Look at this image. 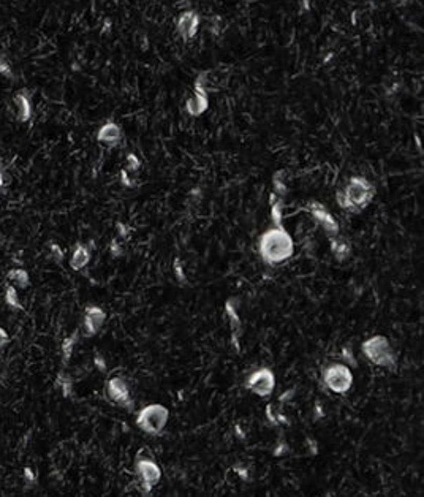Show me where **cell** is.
Instances as JSON below:
<instances>
[{"instance_id": "31", "label": "cell", "mask_w": 424, "mask_h": 497, "mask_svg": "<svg viewBox=\"0 0 424 497\" xmlns=\"http://www.w3.org/2000/svg\"><path fill=\"white\" fill-rule=\"evenodd\" d=\"M141 167V161L138 160V157L135 154H128L127 155V168L130 171H136Z\"/></svg>"}, {"instance_id": "33", "label": "cell", "mask_w": 424, "mask_h": 497, "mask_svg": "<svg viewBox=\"0 0 424 497\" xmlns=\"http://www.w3.org/2000/svg\"><path fill=\"white\" fill-rule=\"evenodd\" d=\"M110 254H111L113 258H117V257H121V255H122V245L117 242V239H113V241H111Z\"/></svg>"}, {"instance_id": "28", "label": "cell", "mask_w": 424, "mask_h": 497, "mask_svg": "<svg viewBox=\"0 0 424 497\" xmlns=\"http://www.w3.org/2000/svg\"><path fill=\"white\" fill-rule=\"evenodd\" d=\"M0 74H4V76L8 78V79H13L15 78V74L12 71V67H10V63L4 57H0Z\"/></svg>"}, {"instance_id": "13", "label": "cell", "mask_w": 424, "mask_h": 497, "mask_svg": "<svg viewBox=\"0 0 424 497\" xmlns=\"http://www.w3.org/2000/svg\"><path fill=\"white\" fill-rule=\"evenodd\" d=\"M92 251H94V242L89 244H82L78 242L73 247V252L70 257V266L74 271H81L86 266L89 265L91 258H92Z\"/></svg>"}, {"instance_id": "39", "label": "cell", "mask_w": 424, "mask_h": 497, "mask_svg": "<svg viewBox=\"0 0 424 497\" xmlns=\"http://www.w3.org/2000/svg\"><path fill=\"white\" fill-rule=\"evenodd\" d=\"M324 417V413H323V407L320 405V404H315V420H320V418H323Z\"/></svg>"}, {"instance_id": "17", "label": "cell", "mask_w": 424, "mask_h": 497, "mask_svg": "<svg viewBox=\"0 0 424 497\" xmlns=\"http://www.w3.org/2000/svg\"><path fill=\"white\" fill-rule=\"evenodd\" d=\"M329 244H331V252H332V255H334L335 260L345 262L347 258L350 257V254H352L350 244L347 242L341 234L329 237Z\"/></svg>"}, {"instance_id": "7", "label": "cell", "mask_w": 424, "mask_h": 497, "mask_svg": "<svg viewBox=\"0 0 424 497\" xmlns=\"http://www.w3.org/2000/svg\"><path fill=\"white\" fill-rule=\"evenodd\" d=\"M244 386L250 393H253L260 397H268L273 394L274 388H276V377L274 372L269 369V367H260V369L253 371L250 374Z\"/></svg>"}, {"instance_id": "41", "label": "cell", "mask_w": 424, "mask_h": 497, "mask_svg": "<svg viewBox=\"0 0 424 497\" xmlns=\"http://www.w3.org/2000/svg\"><path fill=\"white\" fill-rule=\"evenodd\" d=\"M307 445H310V450H312V455H317V451H318V447H317V442H315L313 439H307Z\"/></svg>"}, {"instance_id": "21", "label": "cell", "mask_w": 424, "mask_h": 497, "mask_svg": "<svg viewBox=\"0 0 424 497\" xmlns=\"http://www.w3.org/2000/svg\"><path fill=\"white\" fill-rule=\"evenodd\" d=\"M266 418L273 426H287V425H290V420L285 417V413H282L280 410H277L273 404L266 405Z\"/></svg>"}, {"instance_id": "15", "label": "cell", "mask_w": 424, "mask_h": 497, "mask_svg": "<svg viewBox=\"0 0 424 497\" xmlns=\"http://www.w3.org/2000/svg\"><path fill=\"white\" fill-rule=\"evenodd\" d=\"M15 105H16V117L19 122H29L32 119V100L30 94L23 89L15 95Z\"/></svg>"}, {"instance_id": "26", "label": "cell", "mask_w": 424, "mask_h": 497, "mask_svg": "<svg viewBox=\"0 0 424 497\" xmlns=\"http://www.w3.org/2000/svg\"><path fill=\"white\" fill-rule=\"evenodd\" d=\"M10 181H12V178H10V175L7 173L5 165L0 161V193L7 192V187L10 186Z\"/></svg>"}, {"instance_id": "40", "label": "cell", "mask_w": 424, "mask_h": 497, "mask_svg": "<svg viewBox=\"0 0 424 497\" xmlns=\"http://www.w3.org/2000/svg\"><path fill=\"white\" fill-rule=\"evenodd\" d=\"M121 181H122V184H124L125 187H130V186H132V184H133L132 181H130V178L127 176V171H122V173H121Z\"/></svg>"}, {"instance_id": "5", "label": "cell", "mask_w": 424, "mask_h": 497, "mask_svg": "<svg viewBox=\"0 0 424 497\" xmlns=\"http://www.w3.org/2000/svg\"><path fill=\"white\" fill-rule=\"evenodd\" d=\"M323 385L328 388L329 391L335 394H345L353 385V374L350 367L342 363H334L324 367L321 374Z\"/></svg>"}, {"instance_id": "8", "label": "cell", "mask_w": 424, "mask_h": 497, "mask_svg": "<svg viewBox=\"0 0 424 497\" xmlns=\"http://www.w3.org/2000/svg\"><path fill=\"white\" fill-rule=\"evenodd\" d=\"M105 393L106 397L110 401L119 407L132 410L133 408V401H132V394H130V385L128 382L121 375H114L111 379H108L105 385Z\"/></svg>"}, {"instance_id": "12", "label": "cell", "mask_w": 424, "mask_h": 497, "mask_svg": "<svg viewBox=\"0 0 424 497\" xmlns=\"http://www.w3.org/2000/svg\"><path fill=\"white\" fill-rule=\"evenodd\" d=\"M106 314L100 306H88L82 314V333L86 338H92L105 325Z\"/></svg>"}, {"instance_id": "30", "label": "cell", "mask_w": 424, "mask_h": 497, "mask_svg": "<svg viewBox=\"0 0 424 497\" xmlns=\"http://www.w3.org/2000/svg\"><path fill=\"white\" fill-rule=\"evenodd\" d=\"M342 358L345 360L347 364H350V366H356V364H358V363H356V358H355L353 350L349 349V347H344V349H342Z\"/></svg>"}, {"instance_id": "29", "label": "cell", "mask_w": 424, "mask_h": 497, "mask_svg": "<svg viewBox=\"0 0 424 497\" xmlns=\"http://www.w3.org/2000/svg\"><path fill=\"white\" fill-rule=\"evenodd\" d=\"M175 273H176V277H178V280H179L182 285L187 284V277H186V273H184V268H182L181 260H175Z\"/></svg>"}, {"instance_id": "27", "label": "cell", "mask_w": 424, "mask_h": 497, "mask_svg": "<svg viewBox=\"0 0 424 497\" xmlns=\"http://www.w3.org/2000/svg\"><path fill=\"white\" fill-rule=\"evenodd\" d=\"M23 475H24V481H26V484L29 486V488L30 486L37 484V475H35V472L32 467H24Z\"/></svg>"}, {"instance_id": "11", "label": "cell", "mask_w": 424, "mask_h": 497, "mask_svg": "<svg viewBox=\"0 0 424 497\" xmlns=\"http://www.w3.org/2000/svg\"><path fill=\"white\" fill-rule=\"evenodd\" d=\"M200 16L195 10H186L178 16L176 21V29L178 34L184 41H190L197 37L198 30H200Z\"/></svg>"}, {"instance_id": "35", "label": "cell", "mask_w": 424, "mask_h": 497, "mask_svg": "<svg viewBox=\"0 0 424 497\" xmlns=\"http://www.w3.org/2000/svg\"><path fill=\"white\" fill-rule=\"evenodd\" d=\"M116 228H117V233H119V236H122L124 239H128V236H130V228H128V226H127L125 223H122V222H117Z\"/></svg>"}, {"instance_id": "1", "label": "cell", "mask_w": 424, "mask_h": 497, "mask_svg": "<svg viewBox=\"0 0 424 497\" xmlns=\"http://www.w3.org/2000/svg\"><path fill=\"white\" fill-rule=\"evenodd\" d=\"M257 248L263 262L274 266L287 262L295 254V242H293V237L284 226L274 225L273 228L266 230L260 236Z\"/></svg>"}, {"instance_id": "14", "label": "cell", "mask_w": 424, "mask_h": 497, "mask_svg": "<svg viewBox=\"0 0 424 497\" xmlns=\"http://www.w3.org/2000/svg\"><path fill=\"white\" fill-rule=\"evenodd\" d=\"M97 139L99 143L108 146V147H116L122 139V130L116 122H106L105 125H102V128L97 133Z\"/></svg>"}, {"instance_id": "10", "label": "cell", "mask_w": 424, "mask_h": 497, "mask_svg": "<svg viewBox=\"0 0 424 497\" xmlns=\"http://www.w3.org/2000/svg\"><path fill=\"white\" fill-rule=\"evenodd\" d=\"M307 211L312 214V217L323 226V230L326 231V234H328L329 237L339 234V231H341L339 223H337L334 215L326 209L320 201H315V200L309 201L307 203Z\"/></svg>"}, {"instance_id": "23", "label": "cell", "mask_w": 424, "mask_h": 497, "mask_svg": "<svg viewBox=\"0 0 424 497\" xmlns=\"http://www.w3.org/2000/svg\"><path fill=\"white\" fill-rule=\"evenodd\" d=\"M269 204H271V219H273L274 225H282V209H284V203H282V198L277 197L276 193L273 192L271 193V198H269Z\"/></svg>"}, {"instance_id": "37", "label": "cell", "mask_w": 424, "mask_h": 497, "mask_svg": "<svg viewBox=\"0 0 424 497\" xmlns=\"http://www.w3.org/2000/svg\"><path fill=\"white\" fill-rule=\"evenodd\" d=\"M295 394H296V390H295V388H290V390H287L284 394H280V397H279L280 404H284V402H288V401H291V397L295 396Z\"/></svg>"}, {"instance_id": "20", "label": "cell", "mask_w": 424, "mask_h": 497, "mask_svg": "<svg viewBox=\"0 0 424 497\" xmlns=\"http://www.w3.org/2000/svg\"><path fill=\"white\" fill-rule=\"evenodd\" d=\"M76 342H78V331H74L71 336L68 338H65L63 342H62V364L63 366H67L71 360V356H73V349H74V345Z\"/></svg>"}, {"instance_id": "32", "label": "cell", "mask_w": 424, "mask_h": 497, "mask_svg": "<svg viewBox=\"0 0 424 497\" xmlns=\"http://www.w3.org/2000/svg\"><path fill=\"white\" fill-rule=\"evenodd\" d=\"M94 366L97 367L99 372H106V361L100 353H95L94 356Z\"/></svg>"}, {"instance_id": "9", "label": "cell", "mask_w": 424, "mask_h": 497, "mask_svg": "<svg viewBox=\"0 0 424 497\" xmlns=\"http://www.w3.org/2000/svg\"><path fill=\"white\" fill-rule=\"evenodd\" d=\"M208 71H203L200 73L197 79H195V91L193 95L187 100L186 103V110L190 116H201L209 106V100H208Z\"/></svg>"}, {"instance_id": "36", "label": "cell", "mask_w": 424, "mask_h": 497, "mask_svg": "<svg viewBox=\"0 0 424 497\" xmlns=\"http://www.w3.org/2000/svg\"><path fill=\"white\" fill-rule=\"evenodd\" d=\"M8 344H10V336H8V333H7V329H4L2 326H0V350H4Z\"/></svg>"}, {"instance_id": "38", "label": "cell", "mask_w": 424, "mask_h": 497, "mask_svg": "<svg viewBox=\"0 0 424 497\" xmlns=\"http://www.w3.org/2000/svg\"><path fill=\"white\" fill-rule=\"evenodd\" d=\"M234 470L239 473V477H241L242 480H248V472H247V469H245V467H242V466H236V467H234Z\"/></svg>"}, {"instance_id": "19", "label": "cell", "mask_w": 424, "mask_h": 497, "mask_svg": "<svg viewBox=\"0 0 424 497\" xmlns=\"http://www.w3.org/2000/svg\"><path fill=\"white\" fill-rule=\"evenodd\" d=\"M56 386L60 390L65 399L73 396V379L70 374H65L63 371H60L56 377Z\"/></svg>"}, {"instance_id": "34", "label": "cell", "mask_w": 424, "mask_h": 497, "mask_svg": "<svg viewBox=\"0 0 424 497\" xmlns=\"http://www.w3.org/2000/svg\"><path fill=\"white\" fill-rule=\"evenodd\" d=\"M288 450H290V448H288V445H287V442H280V444L274 448L273 455H274L276 458H280V456L287 455V451H288Z\"/></svg>"}, {"instance_id": "6", "label": "cell", "mask_w": 424, "mask_h": 497, "mask_svg": "<svg viewBox=\"0 0 424 497\" xmlns=\"http://www.w3.org/2000/svg\"><path fill=\"white\" fill-rule=\"evenodd\" d=\"M135 475L138 480L139 492L149 495L154 489V486H157L161 480V469L155 461L139 458L135 462Z\"/></svg>"}, {"instance_id": "24", "label": "cell", "mask_w": 424, "mask_h": 497, "mask_svg": "<svg viewBox=\"0 0 424 497\" xmlns=\"http://www.w3.org/2000/svg\"><path fill=\"white\" fill-rule=\"evenodd\" d=\"M273 186H274V193L277 197H285L287 195V184H285V173L284 171H277L274 178H273Z\"/></svg>"}, {"instance_id": "18", "label": "cell", "mask_w": 424, "mask_h": 497, "mask_svg": "<svg viewBox=\"0 0 424 497\" xmlns=\"http://www.w3.org/2000/svg\"><path fill=\"white\" fill-rule=\"evenodd\" d=\"M7 279L10 280V284L12 285H16L18 288H23V290L30 285V276L24 268L10 269L8 274H7Z\"/></svg>"}, {"instance_id": "2", "label": "cell", "mask_w": 424, "mask_h": 497, "mask_svg": "<svg viewBox=\"0 0 424 497\" xmlns=\"http://www.w3.org/2000/svg\"><path fill=\"white\" fill-rule=\"evenodd\" d=\"M374 186L363 176H352L344 190L337 192V203L345 211L361 212L374 198Z\"/></svg>"}, {"instance_id": "16", "label": "cell", "mask_w": 424, "mask_h": 497, "mask_svg": "<svg viewBox=\"0 0 424 497\" xmlns=\"http://www.w3.org/2000/svg\"><path fill=\"white\" fill-rule=\"evenodd\" d=\"M226 315L230 318V328H231V341L234 344V347L239 350V334H241V318L236 310V299L230 298L225 304Z\"/></svg>"}, {"instance_id": "22", "label": "cell", "mask_w": 424, "mask_h": 497, "mask_svg": "<svg viewBox=\"0 0 424 497\" xmlns=\"http://www.w3.org/2000/svg\"><path fill=\"white\" fill-rule=\"evenodd\" d=\"M4 299H5V304L8 307H12L15 310H24L23 304L19 301V295L16 291V287L12 284H7L5 285V293H4Z\"/></svg>"}, {"instance_id": "4", "label": "cell", "mask_w": 424, "mask_h": 497, "mask_svg": "<svg viewBox=\"0 0 424 497\" xmlns=\"http://www.w3.org/2000/svg\"><path fill=\"white\" fill-rule=\"evenodd\" d=\"M169 410L163 404H147L136 413V426L149 436H158L166 428Z\"/></svg>"}, {"instance_id": "25", "label": "cell", "mask_w": 424, "mask_h": 497, "mask_svg": "<svg viewBox=\"0 0 424 497\" xmlns=\"http://www.w3.org/2000/svg\"><path fill=\"white\" fill-rule=\"evenodd\" d=\"M49 254H51V258L57 265H60L63 262V258H65V252L60 248V245L56 244V242H51L49 244Z\"/></svg>"}, {"instance_id": "3", "label": "cell", "mask_w": 424, "mask_h": 497, "mask_svg": "<svg viewBox=\"0 0 424 497\" xmlns=\"http://www.w3.org/2000/svg\"><path fill=\"white\" fill-rule=\"evenodd\" d=\"M361 350L366 358L375 366L385 367L388 371L397 369V358L391 347L389 341L385 336H374L363 342Z\"/></svg>"}]
</instances>
